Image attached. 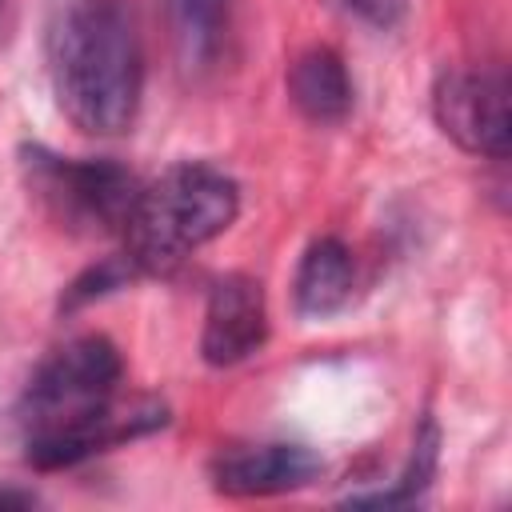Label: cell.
<instances>
[{
    "mask_svg": "<svg viewBox=\"0 0 512 512\" xmlns=\"http://www.w3.org/2000/svg\"><path fill=\"white\" fill-rule=\"evenodd\" d=\"M120 384L124 356L108 336L88 332L52 348L16 400L24 460L40 472L72 468L96 452H108L168 424L164 404H124Z\"/></svg>",
    "mask_w": 512,
    "mask_h": 512,
    "instance_id": "obj_1",
    "label": "cell"
},
{
    "mask_svg": "<svg viewBox=\"0 0 512 512\" xmlns=\"http://www.w3.org/2000/svg\"><path fill=\"white\" fill-rule=\"evenodd\" d=\"M44 60L56 108L88 136H124L144 96V44L128 0H52Z\"/></svg>",
    "mask_w": 512,
    "mask_h": 512,
    "instance_id": "obj_2",
    "label": "cell"
},
{
    "mask_svg": "<svg viewBox=\"0 0 512 512\" xmlns=\"http://www.w3.org/2000/svg\"><path fill=\"white\" fill-rule=\"evenodd\" d=\"M236 216L240 184L208 160H180L156 180L140 184L132 216L120 232V248L144 276H164L184 256L228 232Z\"/></svg>",
    "mask_w": 512,
    "mask_h": 512,
    "instance_id": "obj_3",
    "label": "cell"
},
{
    "mask_svg": "<svg viewBox=\"0 0 512 512\" xmlns=\"http://www.w3.org/2000/svg\"><path fill=\"white\" fill-rule=\"evenodd\" d=\"M20 176L44 216L80 236H120L140 180L100 156H60L44 144H20Z\"/></svg>",
    "mask_w": 512,
    "mask_h": 512,
    "instance_id": "obj_4",
    "label": "cell"
},
{
    "mask_svg": "<svg viewBox=\"0 0 512 512\" xmlns=\"http://www.w3.org/2000/svg\"><path fill=\"white\" fill-rule=\"evenodd\" d=\"M436 128L464 152L504 160L512 144L508 76L500 68H444L432 84Z\"/></svg>",
    "mask_w": 512,
    "mask_h": 512,
    "instance_id": "obj_5",
    "label": "cell"
},
{
    "mask_svg": "<svg viewBox=\"0 0 512 512\" xmlns=\"http://www.w3.org/2000/svg\"><path fill=\"white\" fill-rule=\"evenodd\" d=\"M268 340V304L264 284L248 272H228L208 288L200 356L212 368H232L256 356Z\"/></svg>",
    "mask_w": 512,
    "mask_h": 512,
    "instance_id": "obj_6",
    "label": "cell"
},
{
    "mask_svg": "<svg viewBox=\"0 0 512 512\" xmlns=\"http://www.w3.org/2000/svg\"><path fill=\"white\" fill-rule=\"evenodd\" d=\"M324 472V460L288 440H268V444H240L216 452L208 476L220 496L232 500H256V496H284L308 488Z\"/></svg>",
    "mask_w": 512,
    "mask_h": 512,
    "instance_id": "obj_7",
    "label": "cell"
},
{
    "mask_svg": "<svg viewBox=\"0 0 512 512\" xmlns=\"http://www.w3.org/2000/svg\"><path fill=\"white\" fill-rule=\"evenodd\" d=\"M288 100L312 124H344L356 104V88L348 64L336 48L312 44L288 64Z\"/></svg>",
    "mask_w": 512,
    "mask_h": 512,
    "instance_id": "obj_8",
    "label": "cell"
},
{
    "mask_svg": "<svg viewBox=\"0 0 512 512\" xmlns=\"http://www.w3.org/2000/svg\"><path fill=\"white\" fill-rule=\"evenodd\" d=\"M356 288V260L352 248L336 236H320L304 248L292 280V304L304 320H328L348 308Z\"/></svg>",
    "mask_w": 512,
    "mask_h": 512,
    "instance_id": "obj_9",
    "label": "cell"
},
{
    "mask_svg": "<svg viewBox=\"0 0 512 512\" xmlns=\"http://www.w3.org/2000/svg\"><path fill=\"white\" fill-rule=\"evenodd\" d=\"M232 8L236 0H168L172 40L184 68L192 72L216 68L232 36Z\"/></svg>",
    "mask_w": 512,
    "mask_h": 512,
    "instance_id": "obj_10",
    "label": "cell"
},
{
    "mask_svg": "<svg viewBox=\"0 0 512 512\" xmlns=\"http://www.w3.org/2000/svg\"><path fill=\"white\" fill-rule=\"evenodd\" d=\"M436 464H440V428H436L432 416H424L420 428H416V436H412V452H408V464H404V472L396 476V484H392V488H376V492H352L348 504H356V508L416 504V500L428 492V484H432V476H436Z\"/></svg>",
    "mask_w": 512,
    "mask_h": 512,
    "instance_id": "obj_11",
    "label": "cell"
},
{
    "mask_svg": "<svg viewBox=\"0 0 512 512\" xmlns=\"http://www.w3.org/2000/svg\"><path fill=\"white\" fill-rule=\"evenodd\" d=\"M136 280H144V272L132 264V256L124 252V248H116L112 256H104L100 264H92L88 272H80L68 288H64V300H60V308H80V304H92V300H104V296H112V292H120V288H128V284H136Z\"/></svg>",
    "mask_w": 512,
    "mask_h": 512,
    "instance_id": "obj_12",
    "label": "cell"
},
{
    "mask_svg": "<svg viewBox=\"0 0 512 512\" xmlns=\"http://www.w3.org/2000/svg\"><path fill=\"white\" fill-rule=\"evenodd\" d=\"M364 24H372V28H380V32H388V28H396L404 16H408V0H344Z\"/></svg>",
    "mask_w": 512,
    "mask_h": 512,
    "instance_id": "obj_13",
    "label": "cell"
},
{
    "mask_svg": "<svg viewBox=\"0 0 512 512\" xmlns=\"http://www.w3.org/2000/svg\"><path fill=\"white\" fill-rule=\"evenodd\" d=\"M0 504L24 508V504H36V492H24V488H8V484H0Z\"/></svg>",
    "mask_w": 512,
    "mask_h": 512,
    "instance_id": "obj_14",
    "label": "cell"
},
{
    "mask_svg": "<svg viewBox=\"0 0 512 512\" xmlns=\"http://www.w3.org/2000/svg\"><path fill=\"white\" fill-rule=\"evenodd\" d=\"M0 16H4V0H0Z\"/></svg>",
    "mask_w": 512,
    "mask_h": 512,
    "instance_id": "obj_15",
    "label": "cell"
}]
</instances>
